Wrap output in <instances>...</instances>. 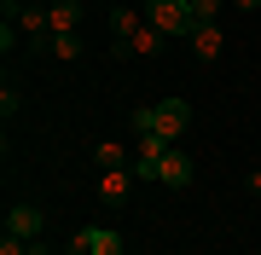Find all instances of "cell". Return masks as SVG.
Returning a JSON list of instances; mask_svg holds the SVG:
<instances>
[{
  "label": "cell",
  "mask_w": 261,
  "mask_h": 255,
  "mask_svg": "<svg viewBox=\"0 0 261 255\" xmlns=\"http://www.w3.org/2000/svg\"><path fill=\"white\" fill-rule=\"evenodd\" d=\"M134 128H140V133H163L168 145H180V139H186V128H192V104H186V99L140 104V110H134Z\"/></svg>",
  "instance_id": "1"
},
{
  "label": "cell",
  "mask_w": 261,
  "mask_h": 255,
  "mask_svg": "<svg viewBox=\"0 0 261 255\" xmlns=\"http://www.w3.org/2000/svg\"><path fill=\"white\" fill-rule=\"evenodd\" d=\"M145 23L163 35H192V6L186 0H145Z\"/></svg>",
  "instance_id": "2"
},
{
  "label": "cell",
  "mask_w": 261,
  "mask_h": 255,
  "mask_svg": "<svg viewBox=\"0 0 261 255\" xmlns=\"http://www.w3.org/2000/svg\"><path fill=\"white\" fill-rule=\"evenodd\" d=\"M186 47H192L197 64H221V58H226V35H221V23H192Z\"/></svg>",
  "instance_id": "3"
},
{
  "label": "cell",
  "mask_w": 261,
  "mask_h": 255,
  "mask_svg": "<svg viewBox=\"0 0 261 255\" xmlns=\"http://www.w3.org/2000/svg\"><path fill=\"white\" fill-rule=\"evenodd\" d=\"M157 186H168V191H186L192 186V151L186 145H168V157L157 162Z\"/></svg>",
  "instance_id": "4"
},
{
  "label": "cell",
  "mask_w": 261,
  "mask_h": 255,
  "mask_svg": "<svg viewBox=\"0 0 261 255\" xmlns=\"http://www.w3.org/2000/svg\"><path fill=\"white\" fill-rule=\"evenodd\" d=\"M163 157H168L163 133H140V139H134V174H140V180H157V162Z\"/></svg>",
  "instance_id": "5"
},
{
  "label": "cell",
  "mask_w": 261,
  "mask_h": 255,
  "mask_svg": "<svg viewBox=\"0 0 261 255\" xmlns=\"http://www.w3.org/2000/svg\"><path fill=\"white\" fill-rule=\"evenodd\" d=\"M134 186H140V174H134V168H105V174H99V203L122 209V203L134 197Z\"/></svg>",
  "instance_id": "6"
},
{
  "label": "cell",
  "mask_w": 261,
  "mask_h": 255,
  "mask_svg": "<svg viewBox=\"0 0 261 255\" xmlns=\"http://www.w3.org/2000/svg\"><path fill=\"white\" fill-rule=\"evenodd\" d=\"M47 23H53V35H82L87 6H82V0H53V6H47ZM53 35H47V41H53Z\"/></svg>",
  "instance_id": "7"
},
{
  "label": "cell",
  "mask_w": 261,
  "mask_h": 255,
  "mask_svg": "<svg viewBox=\"0 0 261 255\" xmlns=\"http://www.w3.org/2000/svg\"><path fill=\"white\" fill-rule=\"evenodd\" d=\"M163 47H168V35H163V29L140 23V29H134V35H128V41H122V47H116V58H157Z\"/></svg>",
  "instance_id": "8"
},
{
  "label": "cell",
  "mask_w": 261,
  "mask_h": 255,
  "mask_svg": "<svg viewBox=\"0 0 261 255\" xmlns=\"http://www.w3.org/2000/svg\"><path fill=\"white\" fill-rule=\"evenodd\" d=\"M41 226H47V215H41L35 203H12V209H6V232H18V238H29V244H35Z\"/></svg>",
  "instance_id": "9"
},
{
  "label": "cell",
  "mask_w": 261,
  "mask_h": 255,
  "mask_svg": "<svg viewBox=\"0 0 261 255\" xmlns=\"http://www.w3.org/2000/svg\"><path fill=\"white\" fill-rule=\"evenodd\" d=\"M140 23H145V6H116L111 18H105V35H111V52H116L122 41H128L134 29H140Z\"/></svg>",
  "instance_id": "10"
},
{
  "label": "cell",
  "mask_w": 261,
  "mask_h": 255,
  "mask_svg": "<svg viewBox=\"0 0 261 255\" xmlns=\"http://www.w3.org/2000/svg\"><path fill=\"white\" fill-rule=\"evenodd\" d=\"M12 23H18V35H23V41H41V35H53V23H47V6H41V0H23V12H18Z\"/></svg>",
  "instance_id": "11"
},
{
  "label": "cell",
  "mask_w": 261,
  "mask_h": 255,
  "mask_svg": "<svg viewBox=\"0 0 261 255\" xmlns=\"http://www.w3.org/2000/svg\"><path fill=\"white\" fill-rule=\"evenodd\" d=\"M87 255H128L116 226H87Z\"/></svg>",
  "instance_id": "12"
},
{
  "label": "cell",
  "mask_w": 261,
  "mask_h": 255,
  "mask_svg": "<svg viewBox=\"0 0 261 255\" xmlns=\"http://www.w3.org/2000/svg\"><path fill=\"white\" fill-rule=\"evenodd\" d=\"M93 162H99V174H105V168H134V151L116 145V139H99V145H93Z\"/></svg>",
  "instance_id": "13"
},
{
  "label": "cell",
  "mask_w": 261,
  "mask_h": 255,
  "mask_svg": "<svg viewBox=\"0 0 261 255\" xmlns=\"http://www.w3.org/2000/svg\"><path fill=\"white\" fill-rule=\"evenodd\" d=\"M47 52L58 58V64H75V58L87 52V41H82V35H53V41H47Z\"/></svg>",
  "instance_id": "14"
},
{
  "label": "cell",
  "mask_w": 261,
  "mask_h": 255,
  "mask_svg": "<svg viewBox=\"0 0 261 255\" xmlns=\"http://www.w3.org/2000/svg\"><path fill=\"white\" fill-rule=\"evenodd\" d=\"M186 6H192V23H215L226 0H186Z\"/></svg>",
  "instance_id": "15"
},
{
  "label": "cell",
  "mask_w": 261,
  "mask_h": 255,
  "mask_svg": "<svg viewBox=\"0 0 261 255\" xmlns=\"http://www.w3.org/2000/svg\"><path fill=\"white\" fill-rule=\"evenodd\" d=\"M0 110H6V122L23 110V93H18V87H0Z\"/></svg>",
  "instance_id": "16"
},
{
  "label": "cell",
  "mask_w": 261,
  "mask_h": 255,
  "mask_svg": "<svg viewBox=\"0 0 261 255\" xmlns=\"http://www.w3.org/2000/svg\"><path fill=\"white\" fill-rule=\"evenodd\" d=\"M244 191H250V197H261V162L250 168V180H244Z\"/></svg>",
  "instance_id": "17"
},
{
  "label": "cell",
  "mask_w": 261,
  "mask_h": 255,
  "mask_svg": "<svg viewBox=\"0 0 261 255\" xmlns=\"http://www.w3.org/2000/svg\"><path fill=\"white\" fill-rule=\"evenodd\" d=\"M232 6H238V12H261V0H232Z\"/></svg>",
  "instance_id": "18"
},
{
  "label": "cell",
  "mask_w": 261,
  "mask_h": 255,
  "mask_svg": "<svg viewBox=\"0 0 261 255\" xmlns=\"http://www.w3.org/2000/svg\"><path fill=\"white\" fill-rule=\"evenodd\" d=\"M29 255H53V249H47V244H41V238H35V244H29Z\"/></svg>",
  "instance_id": "19"
},
{
  "label": "cell",
  "mask_w": 261,
  "mask_h": 255,
  "mask_svg": "<svg viewBox=\"0 0 261 255\" xmlns=\"http://www.w3.org/2000/svg\"><path fill=\"white\" fill-rule=\"evenodd\" d=\"M41 6H53V0H41Z\"/></svg>",
  "instance_id": "20"
},
{
  "label": "cell",
  "mask_w": 261,
  "mask_h": 255,
  "mask_svg": "<svg viewBox=\"0 0 261 255\" xmlns=\"http://www.w3.org/2000/svg\"><path fill=\"white\" fill-rule=\"evenodd\" d=\"M128 255H134V249H128Z\"/></svg>",
  "instance_id": "21"
}]
</instances>
